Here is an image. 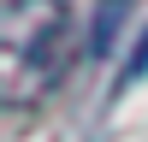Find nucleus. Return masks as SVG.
<instances>
[{
  "instance_id": "nucleus-1",
  "label": "nucleus",
  "mask_w": 148,
  "mask_h": 142,
  "mask_svg": "<svg viewBox=\"0 0 148 142\" xmlns=\"http://www.w3.org/2000/svg\"><path fill=\"white\" fill-rule=\"evenodd\" d=\"M71 24L77 18L65 0H6L0 6V101L12 113H30L65 83L77 59Z\"/></svg>"
},
{
  "instance_id": "nucleus-2",
  "label": "nucleus",
  "mask_w": 148,
  "mask_h": 142,
  "mask_svg": "<svg viewBox=\"0 0 148 142\" xmlns=\"http://www.w3.org/2000/svg\"><path fill=\"white\" fill-rule=\"evenodd\" d=\"M119 12H125V0H107V6L95 12V30H89V53H107V42H113V30H119Z\"/></svg>"
},
{
  "instance_id": "nucleus-3",
  "label": "nucleus",
  "mask_w": 148,
  "mask_h": 142,
  "mask_svg": "<svg viewBox=\"0 0 148 142\" xmlns=\"http://www.w3.org/2000/svg\"><path fill=\"white\" fill-rule=\"evenodd\" d=\"M136 77H148V36L136 42V53H130V65H125V77H119V89H130Z\"/></svg>"
}]
</instances>
